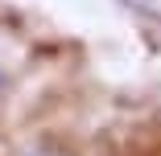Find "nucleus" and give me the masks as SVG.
<instances>
[{
    "label": "nucleus",
    "mask_w": 161,
    "mask_h": 156,
    "mask_svg": "<svg viewBox=\"0 0 161 156\" xmlns=\"http://www.w3.org/2000/svg\"><path fill=\"white\" fill-rule=\"evenodd\" d=\"M120 4L136 8V13H161V0H120Z\"/></svg>",
    "instance_id": "1"
},
{
    "label": "nucleus",
    "mask_w": 161,
    "mask_h": 156,
    "mask_svg": "<svg viewBox=\"0 0 161 156\" xmlns=\"http://www.w3.org/2000/svg\"><path fill=\"white\" fill-rule=\"evenodd\" d=\"M21 156H70V152H58V148H25Z\"/></svg>",
    "instance_id": "2"
}]
</instances>
